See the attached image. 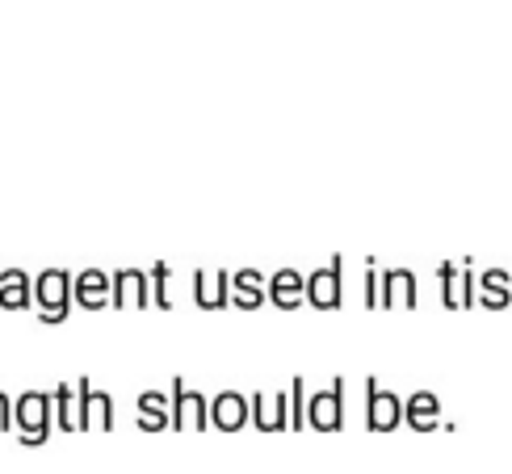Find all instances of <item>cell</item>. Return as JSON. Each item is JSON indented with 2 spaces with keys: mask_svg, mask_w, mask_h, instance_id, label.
<instances>
[{
  "mask_svg": "<svg viewBox=\"0 0 512 474\" xmlns=\"http://www.w3.org/2000/svg\"><path fill=\"white\" fill-rule=\"evenodd\" d=\"M72 286H76V277H68L63 269L38 273V282H34V303H38V319H42V323L68 319V303L76 298Z\"/></svg>",
  "mask_w": 512,
  "mask_h": 474,
  "instance_id": "1",
  "label": "cell"
},
{
  "mask_svg": "<svg viewBox=\"0 0 512 474\" xmlns=\"http://www.w3.org/2000/svg\"><path fill=\"white\" fill-rule=\"evenodd\" d=\"M13 416L21 424V445H42L51 433V416H55V395H42V391H26L17 399Z\"/></svg>",
  "mask_w": 512,
  "mask_h": 474,
  "instance_id": "2",
  "label": "cell"
},
{
  "mask_svg": "<svg viewBox=\"0 0 512 474\" xmlns=\"http://www.w3.org/2000/svg\"><path fill=\"white\" fill-rule=\"evenodd\" d=\"M366 424L374 428V433H391V428L403 424V399L391 395L387 386H378L374 378L366 386Z\"/></svg>",
  "mask_w": 512,
  "mask_h": 474,
  "instance_id": "3",
  "label": "cell"
},
{
  "mask_svg": "<svg viewBox=\"0 0 512 474\" xmlns=\"http://www.w3.org/2000/svg\"><path fill=\"white\" fill-rule=\"evenodd\" d=\"M206 424H210V399L185 391V382L173 378V428H181V433H202Z\"/></svg>",
  "mask_w": 512,
  "mask_h": 474,
  "instance_id": "4",
  "label": "cell"
},
{
  "mask_svg": "<svg viewBox=\"0 0 512 474\" xmlns=\"http://www.w3.org/2000/svg\"><path fill=\"white\" fill-rule=\"evenodd\" d=\"M307 424L315 433H336L345 424V391H340V382L307 399Z\"/></svg>",
  "mask_w": 512,
  "mask_h": 474,
  "instance_id": "5",
  "label": "cell"
},
{
  "mask_svg": "<svg viewBox=\"0 0 512 474\" xmlns=\"http://www.w3.org/2000/svg\"><path fill=\"white\" fill-rule=\"evenodd\" d=\"M248 416H252V403L236 391H223V395L210 399V424H215L219 433H240L248 424Z\"/></svg>",
  "mask_w": 512,
  "mask_h": 474,
  "instance_id": "6",
  "label": "cell"
},
{
  "mask_svg": "<svg viewBox=\"0 0 512 474\" xmlns=\"http://www.w3.org/2000/svg\"><path fill=\"white\" fill-rule=\"evenodd\" d=\"M76 303L84 311H101L105 303H114V273H101V269H84L76 277Z\"/></svg>",
  "mask_w": 512,
  "mask_h": 474,
  "instance_id": "7",
  "label": "cell"
},
{
  "mask_svg": "<svg viewBox=\"0 0 512 474\" xmlns=\"http://www.w3.org/2000/svg\"><path fill=\"white\" fill-rule=\"evenodd\" d=\"M307 303L319 307V311L340 307V256H336L328 269H315L307 277Z\"/></svg>",
  "mask_w": 512,
  "mask_h": 474,
  "instance_id": "8",
  "label": "cell"
},
{
  "mask_svg": "<svg viewBox=\"0 0 512 474\" xmlns=\"http://www.w3.org/2000/svg\"><path fill=\"white\" fill-rule=\"evenodd\" d=\"M194 298H198V307L206 311H219L231 303V273L223 269H206L194 277Z\"/></svg>",
  "mask_w": 512,
  "mask_h": 474,
  "instance_id": "9",
  "label": "cell"
},
{
  "mask_svg": "<svg viewBox=\"0 0 512 474\" xmlns=\"http://www.w3.org/2000/svg\"><path fill=\"white\" fill-rule=\"evenodd\" d=\"M416 273L408 269H387L382 273V307H403L412 311L416 307Z\"/></svg>",
  "mask_w": 512,
  "mask_h": 474,
  "instance_id": "10",
  "label": "cell"
},
{
  "mask_svg": "<svg viewBox=\"0 0 512 474\" xmlns=\"http://www.w3.org/2000/svg\"><path fill=\"white\" fill-rule=\"evenodd\" d=\"M55 424L63 433H84V395H80V382L68 386L63 382L55 391Z\"/></svg>",
  "mask_w": 512,
  "mask_h": 474,
  "instance_id": "11",
  "label": "cell"
},
{
  "mask_svg": "<svg viewBox=\"0 0 512 474\" xmlns=\"http://www.w3.org/2000/svg\"><path fill=\"white\" fill-rule=\"evenodd\" d=\"M252 420L261 433H277V428H290V395H252Z\"/></svg>",
  "mask_w": 512,
  "mask_h": 474,
  "instance_id": "12",
  "label": "cell"
},
{
  "mask_svg": "<svg viewBox=\"0 0 512 474\" xmlns=\"http://www.w3.org/2000/svg\"><path fill=\"white\" fill-rule=\"evenodd\" d=\"M403 420H408L416 433H433L441 424V399L433 391H416L408 403H403Z\"/></svg>",
  "mask_w": 512,
  "mask_h": 474,
  "instance_id": "13",
  "label": "cell"
},
{
  "mask_svg": "<svg viewBox=\"0 0 512 474\" xmlns=\"http://www.w3.org/2000/svg\"><path fill=\"white\" fill-rule=\"evenodd\" d=\"M80 395H84V428H101V433H110L114 428V399L105 391H93L89 378H80Z\"/></svg>",
  "mask_w": 512,
  "mask_h": 474,
  "instance_id": "14",
  "label": "cell"
},
{
  "mask_svg": "<svg viewBox=\"0 0 512 474\" xmlns=\"http://www.w3.org/2000/svg\"><path fill=\"white\" fill-rule=\"evenodd\" d=\"M269 298L282 311H294V307H303V298H307V282H303V273H294V269H282V273H273L269 277Z\"/></svg>",
  "mask_w": 512,
  "mask_h": 474,
  "instance_id": "15",
  "label": "cell"
},
{
  "mask_svg": "<svg viewBox=\"0 0 512 474\" xmlns=\"http://www.w3.org/2000/svg\"><path fill=\"white\" fill-rule=\"evenodd\" d=\"M30 303H34L30 273H21V269L0 273V307H5V311H21V307H30Z\"/></svg>",
  "mask_w": 512,
  "mask_h": 474,
  "instance_id": "16",
  "label": "cell"
},
{
  "mask_svg": "<svg viewBox=\"0 0 512 474\" xmlns=\"http://www.w3.org/2000/svg\"><path fill=\"white\" fill-rule=\"evenodd\" d=\"M265 294H269V286H265V277L256 273V269H244V273L231 277V303H236V307L256 311V307L265 303Z\"/></svg>",
  "mask_w": 512,
  "mask_h": 474,
  "instance_id": "17",
  "label": "cell"
},
{
  "mask_svg": "<svg viewBox=\"0 0 512 474\" xmlns=\"http://www.w3.org/2000/svg\"><path fill=\"white\" fill-rule=\"evenodd\" d=\"M114 307H147V273L139 269L114 273Z\"/></svg>",
  "mask_w": 512,
  "mask_h": 474,
  "instance_id": "18",
  "label": "cell"
},
{
  "mask_svg": "<svg viewBox=\"0 0 512 474\" xmlns=\"http://www.w3.org/2000/svg\"><path fill=\"white\" fill-rule=\"evenodd\" d=\"M168 420H173V403H168V395L143 391L139 395V428H143V433H160Z\"/></svg>",
  "mask_w": 512,
  "mask_h": 474,
  "instance_id": "19",
  "label": "cell"
},
{
  "mask_svg": "<svg viewBox=\"0 0 512 474\" xmlns=\"http://www.w3.org/2000/svg\"><path fill=\"white\" fill-rule=\"evenodd\" d=\"M479 290L512 294V273H504V269H483V273H479Z\"/></svg>",
  "mask_w": 512,
  "mask_h": 474,
  "instance_id": "20",
  "label": "cell"
},
{
  "mask_svg": "<svg viewBox=\"0 0 512 474\" xmlns=\"http://www.w3.org/2000/svg\"><path fill=\"white\" fill-rule=\"evenodd\" d=\"M307 420V403H303V378H294L290 386V428H303Z\"/></svg>",
  "mask_w": 512,
  "mask_h": 474,
  "instance_id": "21",
  "label": "cell"
},
{
  "mask_svg": "<svg viewBox=\"0 0 512 474\" xmlns=\"http://www.w3.org/2000/svg\"><path fill=\"white\" fill-rule=\"evenodd\" d=\"M366 307H382V273L366 265Z\"/></svg>",
  "mask_w": 512,
  "mask_h": 474,
  "instance_id": "22",
  "label": "cell"
},
{
  "mask_svg": "<svg viewBox=\"0 0 512 474\" xmlns=\"http://www.w3.org/2000/svg\"><path fill=\"white\" fill-rule=\"evenodd\" d=\"M13 424V403H9V395H0V433Z\"/></svg>",
  "mask_w": 512,
  "mask_h": 474,
  "instance_id": "23",
  "label": "cell"
}]
</instances>
